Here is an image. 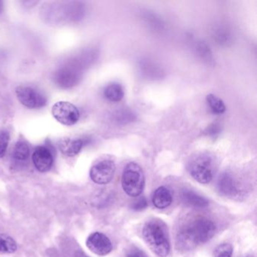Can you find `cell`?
<instances>
[{
  "mask_svg": "<svg viewBox=\"0 0 257 257\" xmlns=\"http://www.w3.org/2000/svg\"><path fill=\"white\" fill-rule=\"evenodd\" d=\"M216 231V225L206 217H198L186 222L177 235V246L183 251L195 249L210 240Z\"/></svg>",
  "mask_w": 257,
  "mask_h": 257,
  "instance_id": "cell-1",
  "label": "cell"
},
{
  "mask_svg": "<svg viewBox=\"0 0 257 257\" xmlns=\"http://www.w3.org/2000/svg\"><path fill=\"white\" fill-rule=\"evenodd\" d=\"M43 18L52 25H64L83 19L85 6L81 2H57L47 4L42 8Z\"/></svg>",
  "mask_w": 257,
  "mask_h": 257,
  "instance_id": "cell-2",
  "label": "cell"
},
{
  "mask_svg": "<svg viewBox=\"0 0 257 257\" xmlns=\"http://www.w3.org/2000/svg\"><path fill=\"white\" fill-rule=\"evenodd\" d=\"M91 61V55L88 52H83L68 60L54 73L55 85L63 89L76 86L82 79L84 69Z\"/></svg>",
  "mask_w": 257,
  "mask_h": 257,
  "instance_id": "cell-3",
  "label": "cell"
},
{
  "mask_svg": "<svg viewBox=\"0 0 257 257\" xmlns=\"http://www.w3.org/2000/svg\"><path fill=\"white\" fill-rule=\"evenodd\" d=\"M143 237L150 249L160 257H166L171 250L169 233L165 222L159 219L149 221L143 228Z\"/></svg>",
  "mask_w": 257,
  "mask_h": 257,
  "instance_id": "cell-4",
  "label": "cell"
},
{
  "mask_svg": "<svg viewBox=\"0 0 257 257\" xmlns=\"http://www.w3.org/2000/svg\"><path fill=\"white\" fill-rule=\"evenodd\" d=\"M121 186L129 196L136 198L141 195L145 186V175L138 164L130 162L126 165L121 176Z\"/></svg>",
  "mask_w": 257,
  "mask_h": 257,
  "instance_id": "cell-5",
  "label": "cell"
},
{
  "mask_svg": "<svg viewBox=\"0 0 257 257\" xmlns=\"http://www.w3.org/2000/svg\"><path fill=\"white\" fill-rule=\"evenodd\" d=\"M188 168L192 178L202 184L210 183L216 171L213 158L207 154L198 155L192 159Z\"/></svg>",
  "mask_w": 257,
  "mask_h": 257,
  "instance_id": "cell-6",
  "label": "cell"
},
{
  "mask_svg": "<svg viewBox=\"0 0 257 257\" xmlns=\"http://www.w3.org/2000/svg\"><path fill=\"white\" fill-rule=\"evenodd\" d=\"M52 112L58 122L66 126L74 125L80 118L79 109L70 102H58L52 107Z\"/></svg>",
  "mask_w": 257,
  "mask_h": 257,
  "instance_id": "cell-7",
  "label": "cell"
},
{
  "mask_svg": "<svg viewBox=\"0 0 257 257\" xmlns=\"http://www.w3.org/2000/svg\"><path fill=\"white\" fill-rule=\"evenodd\" d=\"M19 101L30 109H40L46 106L47 99L41 92L31 86L21 85L16 88Z\"/></svg>",
  "mask_w": 257,
  "mask_h": 257,
  "instance_id": "cell-8",
  "label": "cell"
},
{
  "mask_svg": "<svg viewBox=\"0 0 257 257\" xmlns=\"http://www.w3.org/2000/svg\"><path fill=\"white\" fill-rule=\"evenodd\" d=\"M115 171V165L113 161L105 159L92 166L90 171V177L97 184H107L113 178Z\"/></svg>",
  "mask_w": 257,
  "mask_h": 257,
  "instance_id": "cell-9",
  "label": "cell"
},
{
  "mask_svg": "<svg viewBox=\"0 0 257 257\" xmlns=\"http://www.w3.org/2000/svg\"><path fill=\"white\" fill-rule=\"evenodd\" d=\"M86 246L91 252L96 255H107L112 250V244L107 236L103 233L96 231L88 236L86 240Z\"/></svg>",
  "mask_w": 257,
  "mask_h": 257,
  "instance_id": "cell-10",
  "label": "cell"
},
{
  "mask_svg": "<svg viewBox=\"0 0 257 257\" xmlns=\"http://www.w3.org/2000/svg\"><path fill=\"white\" fill-rule=\"evenodd\" d=\"M33 162L40 172L45 173L52 168L54 163L53 156L50 150L45 147H38L33 153Z\"/></svg>",
  "mask_w": 257,
  "mask_h": 257,
  "instance_id": "cell-11",
  "label": "cell"
},
{
  "mask_svg": "<svg viewBox=\"0 0 257 257\" xmlns=\"http://www.w3.org/2000/svg\"><path fill=\"white\" fill-rule=\"evenodd\" d=\"M218 190L225 196L234 197L239 194V189L234 177L228 174L223 173L219 177L217 182Z\"/></svg>",
  "mask_w": 257,
  "mask_h": 257,
  "instance_id": "cell-12",
  "label": "cell"
},
{
  "mask_svg": "<svg viewBox=\"0 0 257 257\" xmlns=\"http://www.w3.org/2000/svg\"><path fill=\"white\" fill-rule=\"evenodd\" d=\"M85 145V141L82 139L61 140L58 144L60 150L63 154L68 157H74L80 153Z\"/></svg>",
  "mask_w": 257,
  "mask_h": 257,
  "instance_id": "cell-13",
  "label": "cell"
},
{
  "mask_svg": "<svg viewBox=\"0 0 257 257\" xmlns=\"http://www.w3.org/2000/svg\"><path fill=\"white\" fill-rule=\"evenodd\" d=\"M173 201L171 190L165 186H160L155 191L153 203L158 209H165L171 205Z\"/></svg>",
  "mask_w": 257,
  "mask_h": 257,
  "instance_id": "cell-14",
  "label": "cell"
},
{
  "mask_svg": "<svg viewBox=\"0 0 257 257\" xmlns=\"http://www.w3.org/2000/svg\"><path fill=\"white\" fill-rule=\"evenodd\" d=\"M182 199L185 204L190 207L195 208H203L207 207L209 204V201L207 198L198 195L196 192L192 190H184L182 193Z\"/></svg>",
  "mask_w": 257,
  "mask_h": 257,
  "instance_id": "cell-15",
  "label": "cell"
},
{
  "mask_svg": "<svg viewBox=\"0 0 257 257\" xmlns=\"http://www.w3.org/2000/svg\"><path fill=\"white\" fill-rule=\"evenodd\" d=\"M104 97L111 102H119L122 100L124 95V89L121 85L112 83L105 88Z\"/></svg>",
  "mask_w": 257,
  "mask_h": 257,
  "instance_id": "cell-16",
  "label": "cell"
},
{
  "mask_svg": "<svg viewBox=\"0 0 257 257\" xmlns=\"http://www.w3.org/2000/svg\"><path fill=\"white\" fill-rule=\"evenodd\" d=\"M17 249L18 243L13 237L8 234H0V253H14Z\"/></svg>",
  "mask_w": 257,
  "mask_h": 257,
  "instance_id": "cell-17",
  "label": "cell"
},
{
  "mask_svg": "<svg viewBox=\"0 0 257 257\" xmlns=\"http://www.w3.org/2000/svg\"><path fill=\"white\" fill-rule=\"evenodd\" d=\"M206 100H207V104L210 106V110L213 113L220 115L225 112V109H226L225 103L217 96L213 94H208L206 97Z\"/></svg>",
  "mask_w": 257,
  "mask_h": 257,
  "instance_id": "cell-18",
  "label": "cell"
},
{
  "mask_svg": "<svg viewBox=\"0 0 257 257\" xmlns=\"http://www.w3.org/2000/svg\"><path fill=\"white\" fill-rule=\"evenodd\" d=\"M30 156V149L28 144L24 141H19L13 150V156L16 160L24 162Z\"/></svg>",
  "mask_w": 257,
  "mask_h": 257,
  "instance_id": "cell-19",
  "label": "cell"
},
{
  "mask_svg": "<svg viewBox=\"0 0 257 257\" xmlns=\"http://www.w3.org/2000/svg\"><path fill=\"white\" fill-rule=\"evenodd\" d=\"M114 119L118 124H125L135 121L136 116L135 114L127 109H121L115 111L113 114Z\"/></svg>",
  "mask_w": 257,
  "mask_h": 257,
  "instance_id": "cell-20",
  "label": "cell"
},
{
  "mask_svg": "<svg viewBox=\"0 0 257 257\" xmlns=\"http://www.w3.org/2000/svg\"><path fill=\"white\" fill-rule=\"evenodd\" d=\"M233 247L230 243H223L218 245L213 251L214 257H232Z\"/></svg>",
  "mask_w": 257,
  "mask_h": 257,
  "instance_id": "cell-21",
  "label": "cell"
},
{
  "mask_svg": "<svg viewBox=\"0 0 257 257\" xmlns=\"http://www.w3.org/2000/svg\"><path fill=\"white\" fill-rule=\"evenodd\" d=\"M10 134L6 131L0 132V159L4 158L7 153L10 143Z\"/></svg>",
  "mask_w": 257,
  "mask_h": 257,
  "instance_id": "cell-22",
  "label": "cell"
},
{
  "mask_svg": "<svg viewBox=\"0 0 257 257\" xmlns=\"http://www.w3.org/2000/svg\"><path fill=\"white\" fill-rule=\"evenodd\" d=\"M197 50H198V53L203 59L206 60V61H210V59H211V52H210V48L207 46L206 43H204V42L198 43L197 45Z\"/></svg>",
  "mask_w": 257,
  "mask_h": 257,
  "instance_id": "cell-23",
  "label": "cell"
},
{
  "mask_svg": "<svg viewBox=\"0 0 257 257\" xmlns=\"http://www.w3.org/2000/svg\"><path fill=\"white\" fill-rule=\"evenodd\" d=\"M147 206H148V201H147V198H146L145 197H142V198L137 200V201L132 204V208L134 210H136V211H141V210L147 208Z\"/></svg>",
  "mask_w": 257,
  "mask_h": 257,
  "instance_id": "cell-24",
  "label": "cell"
},
{
  "mask_svg": "<svg viewBox=\"0 0 257 257\" xmlns=\"http://www.w3.org/2000/svg\"><path fill=\"white\" fill-rule=\"evenodd\" d=\"M215 37H216V40L220 44H223V43L225 44L229 40L228 33L225 32L223 30H219V32L215 36Z\"/></svg>",
  "mask_w": 257,
  "mask_h": 257,
  "instance_id": "cell-25",
  "label": "cell"
},
{
  "mask_svg": "<svg viewBox=\"0 0 257 257\" xmlns=\"http://www.w3.org/2000/svg\"><path fill=\"white\" fill-rule=\"evenodd\" d=\"M127 257H147V255L141 249L135 248L127 252Z\"/></svg>",
  "mask_w": 257,
  "mask_h": 257,
  "instance_id": "cell-26",
  "label": "cell"
},
{
  "mask_svg": "<svg viewBox=\"0 0 257 257\" xmlns=\"http://www.w3.org/2000/svg\"><path fill=\"white\" fill-rule=\"evenodd\" d=\"M206 132L210 136H216V135H218L220 132V128H219V126L217 125V124H213L210 127H207V132Z\"/></svg>",
  "mask_w": 257,
  "mask_h": 257,
  "instance_id": "cell-27",
  "label": "cell"
},
{
  "mask_svg": "<svg viewBox=\"0 0 257 257\" xmlns=\"http://www.w3.org/2000/svg\"><path fill=\"white\" fill-rule=\"evenodd\" d=\"M3 8H4V3L2 1H0V13L2 12Z\"/></svg>",
  "mask_w": 257,
  "mask_h": 257,
  "instance_id": "cell-28",
  "label": "cell"
},
{
  "mask_svg": "<svg viewBox=\"0 0 257 257\" xmlns=\"http://www.w3.org/2000/svg\"><path fill=\"white\" fill-rule=\"evenodd\" d=\"M79 257H88V256H87V255H79Z\"/></svg>",
  "mask_w": 257,
  "mask_h": 257,
  "instance_id": "cell-29",
  "label": "cell"
},
{
  "mask_svg": "<svg viewBox=\"0 0 257 257\" xmlns=\"http://www.w3.org/2000/svg\"><path fill=\"white\" fill-rule=\"evenodd\" d=\"M244 257H254V256H252V255H246V256H244Z\"/></svg>",
  "mask_w": 257,
  "mask_h": 257,
  "instance_id": "cell-30",
  "label": "cell"
}]
</instances>
